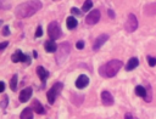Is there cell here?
Here are the masks:
<instances>
[{"mask_svg": "<svg viewBox=\"0 0 156 119\" xmlns=\"http://www.w3.org/2000/svg\"><path fill=\"white\" fill-rule=\"evenodd\" d=\"M41 6H43V4L40 0H28V1L20 4L16 7L15 15L17 18H28V17L33 16L37 11H39L41 8Z\"/></svg>", "mask_w": 156, "mask_h": 119, "instance_id": "obj_1", "label": "cell"}, {"mask_svg": "<svg viewBox=\"0 0 156 119\" xmlns=\"http://www.w3.org/2000/svg\"><path fill=\"white\" fill-rule=\"evenodd\" d=\"M122 66H123L122 61H119V59H112V61L105 63L104 66H101L99 68V73L104 78H112V76H115L118 73V70L122 68Z\"/></svg>", "mask_w": 156, "mask_h": 119, "instance_id": "obj_2", "label": "cell"}, {"mask_svg": "<svg viewBox=\"0 0 156 119\" xmlns=\"http://www.w3.org/2000/svg\"><path fill=\"white\" fill-rule=\"evenodd\" d=\"M69 51H71V45H69V42L65 41V42L60 44V45H58V49H57L56 62H57L58 64H62V63L67 59V57H68V55H69Z\"/></svg>", "mask_w": 156, "mask_h": 119, "instance_id": "obj_3", "label": "cell"}, {"mask_svg": "<svg viewBox=\"0 0 156 119\" xmlns=\"http://www.w3.org/2000/svg\"><path fill=\"white\" fill-rule=\"evenodd\" d=\"M48 34H49V38L52 39V40H56V39H58L62 35V30H61V27H60L58 22L52 21L51 23H49V25H48Z\"/></svg>", "mask_w": 156, "mask_h": 119, "instance_id": "obj_4", "label": "cell"}, {"mask_svg": "<svg viewBox=\"0 0 156 119\" xmlns=\"http://www.w3.org/2000/svg\"><path fill=\"white\" fill-rule=\"evenodd\" d=\"M61 90H62V84H61V83H56V84L52 85L51 89H49L46 97H48V101H49L50 104H52V103L55 102V100H56L57 95L61 92Z\"/></svg>", "mask_w": 156, "mask_h": 119, "instance_id": "obj_5", "label": "cell"}, {"mask_svg": "<svg viewBox=\"0 0 156 119\" xmlns=\"http://www.w3.org/2000/svg\"><path fill=\"white\" fill-rule=\"evenodd\" d=\"M124 27H126V30H127V32H129V33L134 32V30L138 28V19H136V17H135L134 15H132V13L128 15V18H127V21H126Z\"/></svg>", "mask_w": 156, "mask_h": 119, "instance_id": "obj_6", "label": "cell"}, {"mask_svg": "<svg viewBox=\"0 0 156 119\" xmlns=\"http://www.w3.org/2000/svg\"><path fill=\"white\" fill-rule=\"evenodd\" d=\"M99 19H100V11L99 10H93L85 17V23L88 25H94L99 22Z\"/></svg>", "mask_w": 156, "mask_h": 119, "instance_id": "obj_7", "label": "cell"}, {"mask_svg": "<svg viewBox=\"0 0 156 119\" xmlns=\"http://www.w3.org/2000/svg\"><path fill=\"white\" fill-rule=\"evenodd\" d=\"M12 62H26V63H30V57L24 55L21 50H16V52L12 55L11 57Z\"/></svg>", "mask_w": 156, "mask_h": 119, "instance_id": "obj_8", "label": "cell"}, {"mask_svg": "<svg viewBox=\"0 0 156 119\" xmlns=\"http://www.w3.org/2000/svg\"><path fill=\"white\" fill-rule=\"evenodd\" d=\"M107 39H108V35L107 34H102V35H100V36H98L96 38V40L94 41V44H93V50L94 51H96V50H99L106 41H107Z\"/></svg>", "mask_w": 156, "mask_h": 119, "instance_id": "obj_9", "label": "cell"}, {"mask_svg": "<svg viewBox=\"0 0 156 119\" xmlns=\"http://www.w3.org/2000/svg\"><path fill=\"white\" fill-rule=\"evenodd\" d=\"M32 93H33V89H32L30 86L24 87V89L20 92V101H21V102H27V101L32 97Z\"/></svg>", "mask_w": 156, "mask_h": 119, "instance_id": "obj_10", "label": "cell"}, {"mask_svg": "<svg viewBox=\"0 0 156 119\" xmlns=\"http://www.w3.org/2000/svg\"><path fill=\"white\" fill-rule=\"evenodd\" d=\"M37 74H38L39 79L41 80V83H43V84H45L46 79L49 78V72H48V70H46L44 67L38 66V67H37Z\"/></svg>", "mask_w": 156, "mask_h": 119, "instance_id": "obj_11", "label": "cell"}, {"mask_svg": "<svg viewBox=\"0 0 156 119\" xmlns=\"http://www.w3.org/2000/svg\"><path fill=\"white\" fill-rule=\"evenodd\" d=\"M101 101L105 106H112L113 104V97L108 91H102L101 92Z\"/></svg>", "mask_w": 156, "mask_h": 119, "instance_id": "obj_12", "label": "cell"}, {"mask_svg": "<svg viewBox=\"0 0 156 119\" xmlns=\"http://www.w3.org/2000/svg\"><path fill=\"white\" fill-rule=\"evenodd\" d=\"M88 84H89V78H88L87 75H84V74L79 75L78 79L76 80V86H77L78 89H84Z\"/></svg>", "mask_w": 156, "mask_h": 119, "instance_id": "obj_13", "label": "cell"}, {"mask_svg": "<svg viewBox=\"0 0 156 119\" xmlns=\"http://www.w3.org/2000/svg\"><path fill=\"white\" fill-rule=\"evenodd\" d=\"M44 49H45L46 52H55V51L57 50V45L55 44V41H54L52 39H50V40L45 41V44H44Z\"/></svg>", "mask_w": 156, "mask_h": 119, "instance_id": "obj_14", "label": "cell"}, {"mask_svg": "<svg viewBox=\"0 0 156 119\" xmlns=\"http://www.w3.org/2000/svg\"><path fill=\"white\" fill-rule=\"evenodd\" d=\"M138 66H139V61H138V58L132 57V58L128 61V63H127V66H126V69H127V70H133V69H135Z\"/></svg>", "mask_w": 156, "mask_h": 119, "instance_id": "obj_15", "label": "cell"}, {"mask_svg": "<svg viewBox=\"0 0 156 119\" xmlns=\"http://www.w3.org/2000/svg\"><path fill=\"white\" fill-rule=\"evenodd\" d=\"M21 119H32L33 118V109L32 108H24L22 113L20 114Z\"/></svg>", "mask_w": 156, "mask_h": 119, "instance_id": "obj_16", "label": "cell"}, {"mask_svg": "<svg viewBox=\"0 0 156 119\" xmlns=\"http://www.w3.org/2000/svg\"><path fill=\"white\" fill-rule=\"evenodd\" d=\"M77 24H78V22H77V19H76L73 16L67 17V19H66V25H67L68 29H74V28L77 27Z\"/></svg>", "mask_w": 156, "mask_h": 119, "instance_id": "obj_17", "label": "cell"}, {"mask_svg": "<svg viewBox=\"0 0 156 119\" xmlns=\"http://www.w3.org/2000/svg\"><path fill=\"white\" fill-rule=\"evenodd\" d=\"M33 109H34V112L38 113V114H43V113H44V108H43L41 103L38 102V101H34V103H33Z\"/></svg>", "mask_w": 156, "mask_h": 119, "instance_id": "obj_18", "label": "cell"}, {"mask_svg": "<svg viewBox=\"0 0 156 119\" xmlns=\"http://www.w3.org/2000/svg\"><path fill=\"white\" fill-rule=\"evenodd\" d=\"M145 12L147 15H156V2L155 4H151V5H146Z\"/></svg>", "mask_w": 156, "mask_h": 119, "instance_id": "obj_19", "label": "cell"}, {"mask_svg": "<svg viewBox=\"0 0 156 119\" xmlns=\"http://www.w3.org/2000/svg\"><path fill=\"white\" fill-rule=\"evenodd\" d=\"M10 87L12 91H16L17 90V74H13L11 80H10Z\"/></svg>", "mask_w": 156, "mask_h": 119, "instance_id": "obj_20", "label": "cell"}, {"mask_svg": "<svg viewBox=\"0 0 156 119\" xmlns=\"http://www.w3.org/2000/svg\"><path fill=\"white\" fill-rule=\"evenodd\" d=\"M135 93H136L138 96H140V97H145L146 90H145V87H143L141 85H138V86L135 87Z\"/></svg>", "mask_w": 156, "mask_h": 119, "instance_id": "obj_21", "label": "cell"}, {"mask_svg": "<svg viewBox=\"0 0 156 119\" xmlns=\"http://www.w3.org/2000/svg\"><path fill=\"white\" fill-rule=\"evenodd\" d=\"M93 7V1L91 0H85L84 4H83V7H82V11L84 12H88L90 8Z\"/></svg>", "mask_w": 156, "mask_h": 119, "instance_id": "obj_22", "label": "cell"}, {"mask_svg": "<svg viewBox=\"0 0 156 119\" xmlns=\"http://www.w3.org/2000/svg\"><path fill=\"white\" fill-rule=\"evenodd\" d=\"M147 62H149V66H151V67L156 66V58H155V57L147 56Z\"/></svg>", "mask_w": 156, "mask_h": 119, "instance_id": "obj_23", "label": "cell"}, {"mask_svg": "<svg viewBox=\"0 0 156 119\" xmlns=\"http://www.w3.org/2000/svg\"><path fill=\"white\" fill-rule=\"evenodd\" d=\"M41 35H43V29H41L40 25H38L37 27V30H35V38H40Z\"/></svg>", "mask_w": 156, "mask_h": 119, "instance_id": "obj_24", "label": "cell"}, {"mask_svg": "<svg viewBox=\"0 0 156 119\" xmlns=\"http://www.w3.org/2000/svg\"><path fill=\"white\" fill-rule=\"evenodd\" d=\"M76 47H77L78 50H82V49L84 47V41H83V40L77 41V42H76Z\"/></svg>", "mask_w": 156, "mask_h": 119, "instance_id": "obj_25", "label": "cell"}, {"mask_svg": "<svg viewBox=\"0 0 156 119\" xmlns=\"http://www.w3.org/2000/svg\"><path fill=\"white\" fill-rule=\"evenodd\" d=\"M71 12H72V13H74V15H77V16H79V15L82 13V12H80L78 8H76V7H72V8H71Z\"/></svg>", "mask_w": 156, "mask_h": 119, "instance_id": "obj_26", "label": "cell"}, {"mask_svg": "<svg viewBox=\"0 0 156 119\" xmlns=\"http://www.w3.org/2000/svg\"><path fill=\"white\" fill-rule=\"evenodd\" d=\"M6 104H7V97H5L2 102H0V106H1V108H2V109H5V108H6Z\"/></svg>", "mask_w": 156, "mask_h": 119, "instance_id": "obj_27", "label": "cell"}, {"mask_svg": "<svg viewBox=\"0 0 156 119\" xmlns=\"http://www.w3.org/2000/svg\"><path fill=\"white\" fill-rule=\"evenodd\" d=\"M7 45H9V42H7V41H4V42H0V51H2V50H5Z\"/></svg>", "mask_w": 156, "mask_h": 119, "instance_id": "obj_28", "label": "cell"}, {"mask_svg": "<svg viewBox=\"0 0 156 119\" xmlns=\"http://www.w3.org/2000/svg\"><path fill=\"white\" fill-rule=\"evenodd\" d=\"M2 34H4V35H9V34H10V29H9V25H5V27H4Z\"/></svg>", "mask_w": 156, "mask_h": 119, "instance_id": "obj_29", "label": "cell"}, {"mask_svg": "<svg viewBox=\"0 0 156 119\" xmlns=\"http://www.w3.org/2000/svg\"><path fill=\"white\" fill-rule=\"evenodd\" d=\"M5 90V83L4 81H0V92H2Z\"/></svg>", "mask_w": 156, "mask_h": 119, "instance_id": "obj_30", "label": "cell"}, {"mask_svg": "<svg viewBox=\"0 0 156 119\" xmlns=\"http://www.w3.org/2000/svg\"><path fill=\"white\" fill-rule=\"evenodd\" d=\"M107 12H108V15H110V17H111V18H115V13H113V11H112V10H108Z\"/></svg>", "mask_w": 156, "mask_h": 119, "instance_id": "obj_31", "label": "cell"}, {"mask_svg": "<svg viewBox=\"0 0 156 119\" xmlns=\"http://www.w3.org/2000/svg\"><path fill=\"white\" fill-rule=\"evenodd\" d=\"M0 8H7V6H6L1 0H0Z\"/></svg>", "mask_w": 156, "mask_h": 119, "instance_id": "obj_32", "label": "cell"}, {"mask_svg": "<svg viewBox=\"0 0 156 119\" xmlns=\"http://www.w3.org/2000/svg\"><path fill=\"white\" fill-rule=\"evenodd\" d=\"M33 55H34V57H35V58L38 57V53H37V51H33Z\"/></svg>", "mask_w": 156, "mask_h": 119, "instance_id": "obj_33", "label": "cell"}, {"mask_svg": "<svg viewBox=\"0 0 156 119\" xmlns=\"http://www.w3.org/2000/svg\"><path fill=\"white\" fill-rule=\"evenodd\" d=\"M126 118H133V115H130V114H126Z\"/></svg>", "mask_w": 156, "mask_h": 119, "instance_id": "obj_34", "label": "cell"}, {"mask_svg": "<svg viewBox=\"0 0 156 119\" xmlns=\"http://www.w3.org/2000/svg\"><path fill=\"white\" fill-rule=\"evenodd\" d=\"M1 24H2V21H1V19H0V25H1Z\"/></svg>", "mask_w": 156, "mask_h": 119, "instance_id": "obj_35", "label": "cell"}]
</instances>
